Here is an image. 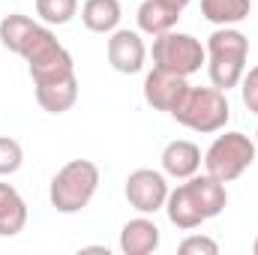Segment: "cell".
Returning <instances> with one entry per match:
<instances>
[{"label": "cell", "mask_w": 258, "mask_h": 255, "mask_svg": "<svg viewBox=\"0 0 258 255\" xmlns=\"http://www.w3.org/2000/svg\"><path fill=\"white\" fill-rule=\"evenodd\" d=\"M165 213H168V222H171L174 228H180V231H192L201 222H207L186 183H180L177 189L168 192V198H165Z\"/></svg>", "instance_id": "obj_13"}, {"label": "cell", "mask_w": 258, "mask_h": 255, "mask_svg": "<svg viewBox=\"0 0 258 255\" xmlns=\"http://www.w3.org/2000/svg\"><path fill=\"white\" fill-rule=\"evenodd\" d=\"M108 63L114 72L120 75H135L144 69L147 60V48H144V39L138 30H114L108 36Z\"/></svg>", "instance_id": "obj_9"}, {"label": "cell", "mask_w": 258, "mask_h": 255, "mask_svg": "<svg viewBox=\"0 0 258 255\" xmlns=\"http://www.w3.org/2000/svg\"><path fill=\"white\" fill-rule=\"evenodd\" d=\"M201 162H204V159H201L198 144L186 141V138L168 141L165 150H162V171L171 174V177H177V180H186V177L198 174Z\"/></svg>", "instance_id": "obj_10"}, {"label": "cell", "mask_w": 258, "mask_h": 255, "mask_svg": "<svg viewBox=\"0 0 258 255\" xmlns=\"http://www.w3.org/2000/svg\"><path fill=\"white\" fill-rule=\"evenodd\" d=\"M252 252H255V255H258V237H255V243H252Z\"/></svg>", "instance_id": "obj_25"}, {"label": "cell", "mask_w": 258, "mask_h": 255, "mask_svg": "<svg viewBox=\"0 0 258 255\" xmlns=\"http://www.w3.org/2000/svg\"><path fill=\"white\" fill-rule=\"evenodd\" d=\"M123 18L120 0H84L81 21L90 33H114Z\"/></svg>", "instance_id": "obj_16"}, {"label": "cell", "mask_w": 258, "mask_h": 255, "mask_svg": "<svg viewBox=\"0 0 258 255\" xmlns=\"http://www.w3.org/2000/svg\"><path fill=\"white\" fill-rule=\"evenodd\" d=\"M27 225V204L15 186L0 183V237H15Z\"/></svg>", "instance_id": "obj_17"}, {"label": "cell", "mask_w": 258, "mask_h": 255, "mask_svg": "<svg viewBox=\"0 0 258 255\" xmlns=\"http://www.w3.org/2000/svg\"><path fill=\"white\" fill-rule=\"evenodd\" d=\"M99 189V165L90 159H72L51 177L48 198L57 213H78Z\"/></svg>", "instance_id": "obj_3"}, {"label": "cell", "mask_w": 258, "mask_h": 255, "mask_svg": "<svg viewBox=\"0 0 258 255\" xmlns=\"http://www.w3.org/2000/svg\"><path fill=\"white\" fill-rule=\"evenodd\" d=\"M186 186L192 192V198L198 201L204 219H213V216H219L225 210L228 192H225V183L216 180L213 174H192V177H186Z\"/></svg>", "instance_id": "obj_14"}, {"label": "cell", "mask_w": 258, "mask_h": 255, "mask_svg": "<svg viewBox=\"0 0 258 255\" xmlns=\"http://www.w3.org/2000/svg\"><path fill=\"white\" fill-rule=\"evenodd\" d=\"M126 201L138 210V213H156L165 207V198H168V180L162 171H153V168H135L126 177Z\"/></svg>", "instance_id": "obj_7"}, {"label": "cell", "mask_w": 258, "mask_h": 255, "mask_svg": "<svg viewBox=\"0 0 258 255\" xmlns=\"http://www.w3.org/2000/svg\"><path fill=\"white\" fill-rule=\"evenodd\" d=\"M186 78L177 75V72H168V69H159L153 66L147 75H144V99L150 108L156 111H174V105L180 102V96L186 93Z\"/></svg>", "instance_id": "obj_8"}, {"label": "cell", "mask_w": 258, "mask_h": 255, "mask_svg": "<svg viewBox=\"0 0 258 255\" xmlns=\"http://www.w3.org/2000/svg\"><path fill=\"white\" fill-rule=\"evenodd\" d=\"M159 228L153 219H147V213H141L138 219H129L120 231V252L123 255H150L159 249Z\"/></svg>", "instance_id": "obj_11"}, {"label": "cell", "mask_w": 258, "mask_h": 255, "mask_svg": "<svg viewBox=\"0 0 258 255\" xmlns=\"http://www.w3.org/2000/svg\"><path fill=\"white\" fill-rule=\"evenodd\" d=\"M207 60V48L195 39L192 33H162L153 36V66L177 72L183 78H189L192 72L201 69V63Z\"/></svg>", "instance_id": "obj_6"}, {"label": "cell", "mask_w": 258, "mask_h": 255, "mask_svg": "<svg viewBox=\"0 0 258 255\" xmlns=\"http://www.w3.org/2000/svg\"><path fill=\"white\" fill-rule=\"evenodd\" d=\"M255 147L258 144L249 135H243V132H225V135H219V138L207 147V153H204V168H207V174H213L216 180L231 183V180H237V177L255 162Z\"/></svg>", "instance_id": "obj_5"}, {"label": "cell", "mask_w": 258, "mask_h": 255, "mask_svg": "<svg viewBox=\"0 0 258 255\" xmlns=\"http://www.w3.org/2000/svg\"><path fill=\"white\" fill-rule=\"evenodd\" d=\"M255 144H258V132H255Z\"/></svg>", "instance_id": "obj_26"}, {"label": "cell", "mask_w": 258, "mask_h": 255, "mask_svg": "<svg viewBox=\"0 0 258 255\" xmlns=\"http://www.w3.org/2000/svg\"><path fill=\"white\" fill-rule=\"evenodd\" d=\"M177 249H180V255H216V252H219V243H216L213 237L192 234V237H186Z\"/></svg>", "instance_id": "obj_22"}, {"label": "cell", "mask_w": 258, "mask_h": 255, "mask_svg": "<svg viewBox=\"0 0 258 255\" xmlns=\"http://www.w3.org/2000/svg\"><path fill=\"white\" fill-rule=\"evenodd\" d=\"M36 27V21L33 18H27V15H21V12H12V15H6L3 21H0V45L3 48H9L12 54H18L21 51V45H24V39L30 36V30Z\"/></svg>", "instance_id": "obj_19"}, {"label": "cell", "mask_w": 258, "mask_h": 255, "mask_svg": "<svg viewBox=\"0 0 258 255\" xmlns=\"http://www.w3.org/2000/svg\"><path fill=\"white\" fill-rule=\"evenodd\" d=\"M240 96H243V105L258 114V66H252L249 72H243L240 78Z\"/></svg>", "instance_id": "obj_23"}, {"label": "cell", "mask_w": 258, "mask_h": 255, "mask_svg": "<svg viewBox=\"0 0 258 255\" xmlns=\"http://www.w3.org/2000/svg\"><path fill=\"white\" fill-rule=\"evenodd\" d=\"M171 117L192 132H219L231 117L228 96L219 87H186Z\"/></svg>", "instance_id": "obj_4"}, {"label": "cell", "mask_w": 258, "mask_h": 255, "mask_svg": "<svg viewBox=\"0 0 258 255\" xmlns=\"http://www.w3.org/2000/svg\"><path fill=\"white\" fill-rule=\"evenodd\" d=\"M252 0H201V15L216 27H234L249 18Z\"/></svg>", "instance_id": "obj_18"}, {"label": "cell", "mask_w": 258, "mask_h": 255, "mask_svg": "<svg viewBox=\"0 0 258 255\" xmlns=\"http://www.w3.org/2000/svg\"><path fill=\"white\" fill-rule=\"evenodd\" d=\"M165 3H171V6H177V9H183V6H186L189 0H165Z\"/></svg>", "instance_id": "obj_24"}, {"label": "cell", "mask_w": 258, "mask_h": 255, "mask_svg": "<svg viewBox=\"0 0 258 255\" xmlns=\"http://www.w3.org/2000/svg\"><path fill=\"white\" fill-rule=\"evenodd\" d=\"M21 162H24L21 144H18L15 138H9V135H0V177L15 174V171L21 168Z\"/></svg>", "instance_id": "obj_21"}, {"label": "cell", "mask_w": 258, "mask_h": 255, "mask_svg": "<svg viewBox=\"0 0 258 255\" xmlns=\"http://www.w3.org/2000/svg\"><path fill=\"white\" fill-rule=\"evenodd\" d=\"M78 12V0H36V15L48 24V27H60L69 24Z\"/></svg>", "instance_id": "obj_20"}, {"label": "cell", "mask_w": 258, "mask_h": 255, "mask_svg": "<svg viewBox=\"0 0 258 255\" xmlns=\"http://www.w3.org/2000/svg\"><path fill=\"white\" fill-rule=\"evenodd\" d=\"M180 12L177 6L165 3V0H144L138 6V30L141 33H150V36H162L168 30H174V24L180 21Z\"/></svg>", "instance_id": "obj_15"}, {"label": "cell", "mask_w": 258, "mask_h": 255, "mask_svg": "<svg viewBox=\"0 0 258 255\" xmlns=\"http://www.w3.org/2000/svg\"><path fill=\"white\" fill-rule=\"evenodd\" d=\"M18 57L27 60V72H30L33 84L57 81V78H66V75H75L72 54L57 42V36L51 33L48 24H36L30 30V36L24 39Z\"/></svg>", "instance_id": "obj_2"}, {"label": "cell", "mask_w": 258, "mask_h": 255, "mask_svg": "<svg viewBox=\"0 0 258 255\" xmlns=\"http://www.w3.org/2000/svg\"><path fill=\"white\" fill-rule=\"evenodd\" d=\"M207 72H210V84L219 90H231L240 84L243 72H246V57H249V39L246 33L234 30V27H219L207 36Z\"/></svg>", "instance_id": "obj_1"}, {"label": "cell", "mask_w": 258, "mask_h": 255, "mask_svg": "<svg viewBox=\"0 0 258 255\" xmlns=\"http://www.w3.org/2000/svg\"><path fill=\"white\" fill-rule=\"evenodd\" d=\"M36 87V102L48 111V114H66L75 102H78V78L66 75L57 81H42L33 84Z\"/></svg>", "instance_id": "obj_12"}]
</instances>
